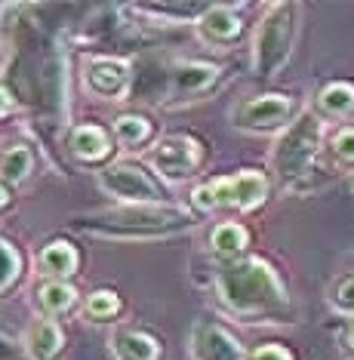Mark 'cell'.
<instances>
[{
    "label": "cell",
    "instance_id": "cell-17",
    "mask_svg": "<svg viewBox=\"0 0 354 360\" xmlns=\"http://www.w3.org/2000/svg\"><path fill=\"white\" fill-rule=\"evenodd\" d=\"M210 247L222 262H234L246 250V228L237 222H222L210 237Z\"/></svg>",
    "mask_w": 354,
    "mask_h": 360
},
{
    "label": "cell",
    "instance_id": "cell-9",
    "mask_svg": "<svg viewBox=\"0 0 354 360\" xmlns=\"http://www.w3.org/2000/svg\"><path fill=\"white\" fill-rule=\"evenodd\" d=\"M133 65L114 59V56H102V59H93L87 65V86L99 99H123L133 86Z\"/></svg>",
    "mask_w": 354,
    "mask_h": 360
},
{
    "label": "cell",
    "instance_id": "cell-20",
    "mask_svg": "<svg viewBox=\"0 0 354 360\" xmlns=\"http://www.w3.org/2000/svg\"><path fill=\"white\" fill-rule=\"evenodd\" d=\"M114 136L127 148H142L148 139H151V124L145 117H139V114H120L114 120Z\"/></svg>",
    "mask_w": 354,
    "mask_h": 360
},
{
    "label": "cell",
    "instance_id": "cell-27",
    "mask_svg": "<svg viewBox=\"0 0 354 360\" xmlns=\"http://www.w3.org/2000/svg\"><path fill=\"white\" fill-rule=\"evenodd\" d=\"M348 345L354 348V321H351V326H348Z\"/></svg>",
    "mask_w": 354,
    "mask_h": 360
},
{
    "label": "cell",
    "instance_id": "cell-3",
    "mask_svg": "<svg viewBox=\"0 0 354 360\" xmlns=\"http://www.w3.org/2000/svg\"><path fill=\"white\" fill-rule=\"evenodd\" d=\"M268 198V179L256 169H241L225 179H210L201 188L191 191V207L194 210H219L232 207L241 212H250L262 207Z\"/></svg>",
    "mask_w": 354,
    "mask_h": 360
},
{
    "label": "cell",
    "instance_id": "cell-11",
    "mask_svg": "<svg viewBox=\"0 0 354 360\" xmlns=\"http://www.w3.org/2000/svg\"><path fill=\"white\" fill-rule=\"evenodd\" d=\"M219 68L210 62H182L172 65L170 71V89L179 96V99H191V96H201L216 84Z\"/></svg>",
    "mask_w": 354,
    "mask_h": 360
},
{
    "label": "cell",
    "instance_id": "cell-12",
    "mask_svg": "<svg viewBox=\"0 0 354 360\" xmlns=\"http://www.w3.org/2000/svg\"><path fill=\"white\" fill-rule=\"evenodd\" d=\"M65 345V333L56 321H34L25 333V348L31 360H53Z\"/></svg>",
    "mask_w": 354,
    "mask_h": 360
},
{
    "label": "cell",
    "instance_id": "cell-26",
    "mask_svg": "<svg viewBox=\"0 0 354 360\" xmlns=\"http://www.w3.org/2000/svg\"><path fill=\"white\" fill-rule=\"evenodd\" d=\"M246 360H293V354L281 345H259V348H253V354Z\"/></svg>",
    "mask_w": 354,
    "mask_h": 360
},
{
    "label": "cell",
    "instance_id": "cell-8",
    "mask_svg": "<svg viewBox=\"0 0 354 360\" xmlns=\"http://www.w3.org/2000/svg\"><path fill=\"white\" fill-rule=\"evenodd\" d=\"M293 99L290 96H256V99L244 102L234 111V127L237 129H250V133H271V129L284 127L290 120Z\"/></svg>",
    "mask_w": 354,
    "mask_h": 360
},
{
    "label": "cell",
    "instance_id": "cell-25",
    "mask_svg": "<svg viewBox=\"0 0 354 360\" xmlns=\"http://www.w3.org/2000/svg\"><path fill=\"white\" fill-rule=\"evenodd\" d=\"M330 148H333V154H336V160H342V163H354V127L339 129V133L333 136Z\"/></svg>",
    "mask_w": 354,
    "mask_h": 360
},
{
    "label": "cell",
    "instance_id": "cell-10",
    "mask_svg": "<svg viewBox=\"0 0 354 360\" xmlns=\"http://www.w3.org/2000/svg\"><path fill=\"white\" fill-rule=\"evenodd\" d=\"M191 357L194 360H246L232 333L216 323H197L191 333Z\"/></svg>",
    "mask_w": 354,
    "mask_h": 360
},
{
    "label": "cell",
    "instance_id": "cell-4",
    "mask_svg": "<svg viewBox=\"0 0 354 360\" xmlns=\"http://www.w3.org/2000/svg\"><path fill=\"white\" fill-rule=\"evenodd\" d=\"M299 6L296 4H274L268 6L265 19L259 22L256 31V75L259 77H274L284 68V62L290 59L293 37H296V22H299Z\"/></svg>",
    "mask_w": 354,
    "mask_h": 360
},
{
    "label": "cell",
    "instance_id": "cell-15",
    "mask_svg": "<svg viewBox=\"0 0 354 360\" xmlns=\"http://www.w3.org/2000/svg\"><path fill=\"white\" fill-rule=\"evenodd\" d=\"M37 268L44 274L56 277V281H68V277L77 271V250H74L68 240H53L49 247L40 250Z\"/></svg>",
    "mask_w": 354,
    "mask_h": 360
},
{
    "label": "cell",
    "instance_id": "cell-16",
    "mask_svg": "<svg viewBox=\"0 0 354 360\" xmlns=\"http://www.w3.org/2000/svg\"><path fill=\"white\" fill-rule=\"evenodd\" d=\"M111 348H114V354H118V360H160L158 339L148 333H136V330L118 333Z\"/></svg>",
    "mask_w": 354,
    "mask_h": 360
},
{
    "label": "cell",
    "instance_id": "cell-22",
    "mask_svg": "<svg viewBox=\"0 0 354 360\" xmlns=\"http://www.w3.org/2000/svg\"><path fill=\"white\" fill-rule=\"evenodd\" d=\"M120 314V299L111 290H96L87 299V317L96 323H108Z\"/></svg>",
    "mask_w": 354,
    "mask_h": 360
},
{
    "label": "cell",
    "instance_id": "cell-6",
    "mask_svg": "<svg viewBox=\"0 0 354 360\" xmlns=\"http://www.w3.org/2000/svg\"><path fill=\"white\" fill-rule=\"evenodd\" d=\"M99 185L123 203H163V188H158V182L133 160L111 163L108 169H102Z\"/></svg>",
    "mask_w": 354,
    "mask_h": 360
},
{
    "label": "cell",
    "instance_id": "cell-14",
    "mask_svg": "<svg viewBox=\"0 0 354 360\" xmlns=\"http://www.w3.org/2000/svg\"><path fill=\"white\" fill-rule=\"evenodd\" d=\"M68 145H71V154H74V158L89 160V163L105 160V158L111 154V139H108V133H105L102 127H96V124H80V127L71 133Z\"/></svg>",
    "mask_w": 354,
    "mask_h": 360
},
{
    "label": "cell",
    "instance_id": "cell-24",
    "mask_svg": "<svg viewBox=\"0 0 354 360\" xmlns=\"http://www.w3.org/2000/svg\"><path fill=\"white\" fill-rule=\"evenodd\" d=\"M0 252H4V290H10L22 274V256L10 240H0Z\"/></svg>",
    "mask_w": 354,
    "mask_h": 360
},
{
    "label": "cell",
    "instance_id": "cell-2",
    "mask_svg": "<svg viewBox=\"0 0 354 360\" xmlns=\"http://www.w3.org/2000/svg\"><path fill=\"white\" fill-rule=\"evenodd\" d=\"M201 219L194 212H185L179 207H163V203H127L118 210H105L99 216L77 219L74 228L105 240H148V237H170L194 228Z\"/></svg>",
    "mask_w": 354,
    "mask_h": 360
},
{
    "label": "cell",
    "instance_id": "cell-18",
    "mask_svg": "<svg viewBox=\"0 0 354 360\" xmlns=\"http://www.w3.org/2000/svg\"><path fill=\"white\" fill-rule=\"evenodd\" d=\"M317 111L333 114V117H348L354 111V84L348 80H333L317 93Z\"/></svg>",
    "mask_w": 354,
    "mask_h": 360
},
{
    "label": "cell",
    "instance_id": "cell-13",
    "mask_svg": "<svg viewBox=\"0 0 354 360\" xmlns=\"http://www.w3.org/2000/svg\"><path fill=\"white\" fill-rule=\"evenodd\" d=\"M197 34L207 40V44H232L241 34V19L228 6H210L201 15V22H197Z\"/></svg>",
    "mask_w": 354,
    "mask_h": 360
},
{
    "label": "cell",
    "instance_id": "cell-7",
    "mask_svg": "<svg viewBox=\"0 0 354 360\" xmlns=\"http://www.w3.org/2000/svg\"><path fill=\"white\" fill-rule=\"evenodd\" d=\"M154 169L167 179V182H182L201 167V145L188 136H167L154 145L151 151Z\"/></svg>",
    "mask_w": 354,
    "mask_h": 360
},
{
    "label": "cell",
    "instance_id": "cell-23",
    "mask_svg": "<svg viewBox=\"0 0 354 360\" xmlns=\"http://www.w3.org/2000/svg\"><path fill=\"white\" fill-rule=\"evenodd\" d=\"M330 302L336 311L354 314V274H342L339 281H333L330 286Z\"/></svg>",
    "mask_w": 354,
    "mask_h": 360
},
{
    "label": "cell",
    "instance_id": "cell-21",
    "mask_svg": "<svg viewBox=\"0 0 354 360\" xmlns=\"http://www.w3.org/2000/svg\"><path fill=\"white\" fill-rule=\"evenodd\" d=\"M74 299H77V292H74V286H68L65 281L40 283V290H37V302L46 314H62V311H68L74 305Z\"/></svg>",
    "mask_w": 354,
    "mask_h": 360
},
{
    "label": "cell",
    "instance_id": "cell-1",
    "mask_svg": "<svg viewBox=\"0 0 354 360\" xmlns=\"http://www.w3.org/2000/svg\"><path fill=\"white\" fill-rule=\"evenodd\" d=\"M219 296L244 321H281L290 308L281 277L265 259H244L219 277Z\"/></svg>",
    "mask_w": 354,
    "mask_h": 360
},
{
    "label": "cell",
    "instance_id": "cell-5",
    "mask_svg": "<svg viewBox=\"0 0 354 360\" xmlns=\"http://www.w3.org/2000/svg\"><path fill=\"white\" fill-rule=\"evenodd\" d=\"M320 145V120L311 111L299 114L290 124V129L277 139L274 151H271V167L284 182H293L302 173L315 167V154Z\"/></svg>",
    "mask_w": 354,
    "mask_h": 360
},
{
    "label": "cell",
    "instance_id": "cell-19",
    "mask_svg": "<svg viewBox=\"0 0 354 360\" xmlns=\"http://www.w3.org/2000/svg\"><path fill=\"white\" fill-rule=\"evenodd\" d=\"M34 169V154H31L28 145H13V148L4 151V185H22L25 179Z\"/></svg>",
    "mask_w": 354,
    "mask_h": 360
}]
</instances>
